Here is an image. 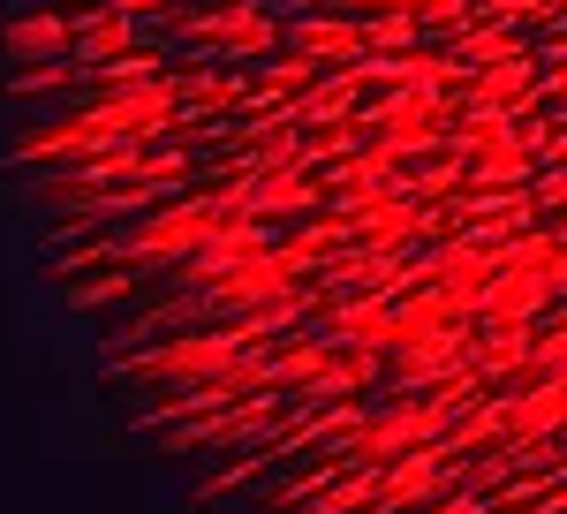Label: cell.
<instances>
[{
    "instance_id": "cell-4",
    "label": "cell",
    "mask_w": 567,
    "mask_h": 514,
    "mask_svg": "<svg viewBox=\"0 0 567 514\" xmlns=\"http://www.w3.org/2000/svg\"><path fill=\"white\" fill-rule=\"evenodd\" d=\"M371 45H409V23H401V16H386V23L371 31Z\"/></svg>"
},
{
    "instance_id": "cell-2",
    "label": "cell",
    "mask_w": 567,
    "mask_h": 514,
    "mask_svg": "<svg viewBox=\"0 0 567 514\" xmlns=\"http://www.w3.org/2000/svg\"><path fill=\"white\" fill-rule=\"evenodd\" d=\"M152 273H167V265H122V273H99V280H76V310H91V302H106V296H136Z\"/></svg>"
},
{
    "instance_id": "cell-3",
    "label": "cell",
    "mask_w": 567,
    "mask_h": 514,
    "mask_svg": "<svg viewBox=\"0 0 567 514\" xmlns=\"http://www.w3.org/2000/svg\"><path fill=\"white\" fill-rule=\"evenodd\" d=\"M303 45H310V53H349V45H355V31H341V23H310V31H303Z\"/></svg>"
},
{
    "instance_id": "cell-1",
    "label": "cell",
    "mask_w": 567,
    "mask_h": 514,
    "mask_svg": "<svg viewBox=\"0 0 567 514\" xmlns=\"http://www.w3.org/2000/svg\"><path fill=\"white\" fill-rule=\"evenodd\" d=\"M462 356H470V326L446 318V326H432V333H416L409 348H393V386H439Z\"/></svg>"
}]
</instances>
